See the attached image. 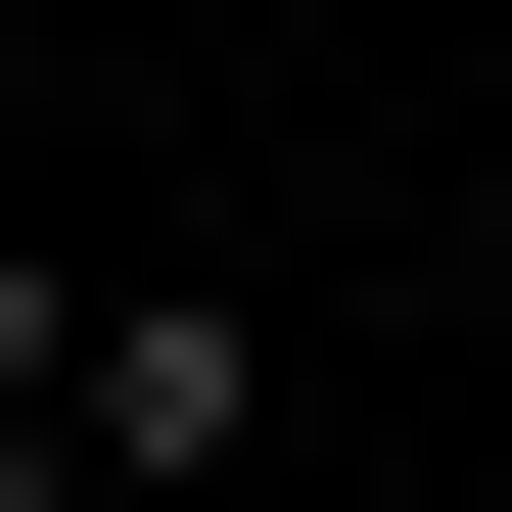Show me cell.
Instances as JSON below:
<instances>
[{"instance_id": "6da1fadb", "label": "cell", "mask_w": 512, "mask_h": 512, "mask_svg": "<svg viewBox=\"0 0 512 512\" xmlns=\"http://www.w3.org/2000/svg\"><path fill=\"white\" fill-rule=\"evenodd\" d=\"M233 419H280V326H233V280H94V419H47V466L140 512V466H233Z\"/></svg>"}, {"instance_id": "7a4b0ae2", "label": "cell", "mask_w": 512, "mask_h": 512, "mask_svg": "<svg viewBox=\"0 0 512 512\" xmlns=\"http://www.w3.org/2000/svg\"><path fill=\"white\" fill-rule=\"evenodd\" d=\"M0 419H94V280H47V233H0Z\"/></svg>"}]
</instances>
